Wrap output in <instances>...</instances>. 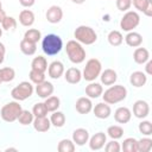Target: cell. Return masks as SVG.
<instances>
[{
	"instance_id": "1",
	"label": "cell",
	"mask_w": 152,
	"mask_h": 152,
	"mask_svg": "<svg viewBox=\"0 0 152 152\" xmlns=\"http://www.w3.org/2000/svg\"><path fill=\"white\" fill-rule=\"evenodd\" d=\"M101 96L103 99V102L108 104H115L127 97V89L122 84H112L107 90H104V93H102Z\"/></svg>"
},
{
	"instance_id": "2",
	"label": "cell",
	"mask_w": 152,
	"mask_h": 152,
	"mask_svg": "<svg viewBox=\"0 0 152 152\" xmlns=\"http://www.w3.org/2000/svg\"><path fill=\"white\" fill-rule=\"evenodd\" d=\"M62 48H63V42L58 34L49 33L42 39V50L48 56H55L59 53Z\"/></svg>"
},
{
	"instance_id": "3",
	"label": "cell",
	"mask_w": 152,
	"mask_h": 152,
	"mask_svg": "<svg viewBox=\"0 0 152 152\" xmlns=\"http://www.w3.org/2000/svg\"><path fill=\"white\" fill-rule=\"evenodd\" d=\"M65 52L68 55V58L71 63L74 64H81L84 62L86 59V50L82 46L81 43H78L75 39H71L69 42H66L65 45Z\"/></svg>"
},
{
	"instance_id": "4",
	"label": "cell",
	"mask_w": 152,
	"mask_h": 152,
	"mask_svg": "<svg viewBox=\"0 0 152 152\" xmlns=\"http://www.w3.org/2000/svg\"><path fill=\"white\" fill-rule=\"evenodd\" d=\"M74 37L75 40L84 45H91L97 40V34L95 30L86 25H80L78 27H76L74 31Z\"/></svg>"
},
{
	"instance_id": "5",
	"label": "cell",
	"mask_w": 152,
	"mask_h": 152,
	"mask_svg": "<svg viewBox=\"0 0 152 152\" xmlns=\"http://www.w3.org/2000/svg\"><path fill=\"white\" fill-rule=\"evenodd\" d=\"M21 104L19 103V101H11V102H7L6 104H4L0 109V116L4 121L6 122H14L20 112H21Z\"/></svg>"
},
{
	"instance_id": "6",
	"label": "cell",
	"mask_w": 152,
	"mask_h": 152,
	"mask_svg": "<svg viewBox=\"0 0 152 152\" xmlns=\"http://www.w3.org/2000/svg\"><path fill=\"white\" fill-rule=\"evenodd\" d=\"M101 71H102V64L100 59L90 58L87 61L86 66L82 71V78H84L88 82H93L100 76Z\"/></svg>"
},
{
	"instance_id": "7",
	"label": "cell",
	"mask_w": 152,
	"mask_h": 152,
	"mask_svg": "<svg viewBox=\"0 0 152 152\" xmlns=\"http://www.w3.org/2000/svg\"><path fill=\"white\" fill-rule=\"evenodd\" d=\"M33 91H34V88L32 83L28 81H23L11 90V96L15 101H24L28 99L33 94Z\"/></svg>"
},
{
	"instance_id": "8",
	"label": "cell",
	"mask_w": 152,
	"mask_h": 152,
	"mask_svg": "<svg viewBox=\"0 0 152 152\" xmlns=\"http://www.w3.org/2000/svg\"><path fill=\"white\" fill-rule=\"evenodd\" d=\"M140 23V15L135 11H126L124 17L120 20V27L122 31L129 32L133 31Z\"/></svg>"
},
{
	"instance_id": "9",
	"label": "cell",
	"mask_w": 152,
	"mask_h": 152,
	"mask_svg": "<svg viewBox=\"0 0 152 152\" xmlns=\"http://www.w3.org/2000/svg\"><path fill=\"white\" fill-rule=\"evenodd\" d=\"M150 114V104L144 100H138L133 103V115L138 119H145Z\"/></svg>"
},
{
	"instance_id": "10",
	"label": "cell",
	"mask_w": 152,
	"mask_h": 152,
	"mask_svg": "<svg viewBox=\"0 0 152 152\" xmlns=\"http://www.w3.org/2000/svg\"><path fill=\"white\" fill-rule=\"evenodd\" d=\"M107 142V135L103 132H97L95 133L93 137H89L88 144H89V148L93 151H99L101 150L104 144Z\"/></svg>"
},
{
	"instance_id": "11",
	"label": "cell",
	"mask_w": 152,
	"mask_h": 152,
	"mask_svg": "<svg viewBox=\"0 0 152 152\" xmlns=\"http://www.w3.org/2000/svg\"><path fill=\"white\" fill-rule=\"evenodd\" d=\"M45 17H46V20L50 24H57L63 18V10L57 5H52L48 8V11L45 13Z\"/></svg>"
},
{
	"instance_id": "12",
	"label": "cell",
	"mask_w": 152,
	"mask_h": 152,
	"mask_svg": "<svg viewBox=\"0 0 152 152\" xmlns=\"http://www.w3.org/2000/svg\"><path fill=\"white\" fill-rule=\"evenodd\" d=\"M34 90H36V93H37V95H38L39 97L46 99V97H49L50 95L53 94L55 88H53V84H52L51 82H49V81H43L42 83L36 84V89H34Z\"/></svg>"
},
{
	"instance_id": "13",
	"label": "cell",
	"mask_w": 152,
	"mask_h": 152,
	"mask_svg": "<svg viewBox=\"0 0 152 152\" xmlns=\"http://www.w3.org/2000/svg\"><path fill=\"white\" fill-rule=\"evenodd\" d=\"M75 108L80 114H88L93 109V102L88 96H82L76 100Z\"/></svg>"
},
{
	"instance_id": "14",
	"label": "cell",
	"mask_w": 152,
	"mask_h": 152,
	"mask_svg": "<svg viewBox=\"0 0 152 152\" xmlns=\"http://www.w3.org/2000/svg\"><path fill=\"white\" fill-rule=\"evenodd\" d=\"M64 71H65L64 70V65H63V63L61 61H53L48 66V74L53 80H58L61 76H63Z\"/></svg>"
},
{
	"instance_id": "15",
	"label": "cell",
	"mask_w": 152,
	"mask_h": 152,
	"mask_svg": "<svg viewBox=\"0 0 152 152\" xmlns=\"http://www.w3.org/2000/svg\"><path fill=\"white\" fill-rule=\"evenodd\" d=\"M94 112V115L97 118V119H108L112 114V109H110V106L106 102H100L97 104H95V107L91 109Z\"/></svg>"
},
{
	"instance_id": "16",
	"label": "cell",
	"mask_w": 152,
	"mask_h": 152,
	"mask_svg": "<svg viewBox=\"0 0 152 152\" xmlns=\"http://www.w3.org/2000/svg\"><path fill=\"white\" fill-rule=\"evenodd\" d=\"M64 78L70 84H77L82 80V71L78 68L71 66L66 69V71H64Z\"/></svg>"
},
{
	"instance_id": "17",
	"label": "cell",
	"mask_w": 152,
	"mask_h": 152,
	"mask_svg": "<svg viewBox=\"0 0 152 152\" xmlns=\"http://www.w3.org/2000/svg\"><path fill=\"white\" fill-rule=\"evenodd\" d=\"M89 140V132L86 128H76L72 132V141L77 146H83Z\"/></svg>"
},
{
	"instance_id": "18",
	"label": "cell",
	"mask_w": 152,
	"mask_h": 152,
	"mask_svg": "<svg viewBox=\"0 0 152 152\" xmlns=\"http://www.w3.org/2000/svg\"><path fill=\"white\" fill-rule=\"evenodd\" d=\"M132 118V112L127 107H119L114 112V119L118 124H127Z\"/></svg>"
},
{
	"instance_id": "19",
	"label": "cell",
	"mask_w": 152,
	"mask_h": 152,
	"mask_svg": "<svg viewBox=\"0 0 152 152\" xmlns=\"http://www.w3.org/2000/svg\"><path fill=\"white\" fill-rule=\"evenodd\" d=\"M33 128L39 132V133H44V132H48L51 127V122H50V119H48V116H38V118H34L33 119Z\"/></svg>"
},
{
	"instance_id": "20",
	"label": "cell",
	"mask_w": 152,
	"mask_h": 152,
	"mask_svg": "<svg viewBox=\"0 0 152 152\" xmlns=\"http://www.w3.org/2000/svg\"><path fill=\"white\" fill-rule=\"evenodd\" d=\"M99 77L101 78V83L102 84H104V86H112V84H114L116 82L118 74L113 69H104L103 71H101V74H100Z\"/></svg>"
},
{
	"instance_id": "21",
	"label": "cell",
	"mask_w": 152,
	"mask_h": 152,
	"mask_svg": "<svg viewBox=\"0 0 152 152\" xmlns=\"http://www.w3.org/2000/svg\"><path fill=\"white\" fill-rule=\"evenodd\" d=\"M146 82H147V75L142 71H133L129 76V83L135 88L144 87Z\"/></svg>"
},
{
	"instance_id": "22",
	"label": "cell",
	"mask_w": 152,
	"mask_h": 152,
	"mask_svg": "<svg viewBox=\"0 0 152 152\" xmlns=\"http://www.w3.org/2000/svg\"><path fill=\"white\" fill-rule=\"evenodd\" d=\"M103 93V88L100 83H96V82H89L88 86H86V95L89 97V99H97L102 95Z\"/></svg>"
},
{
	"instance_id": "23",
	"label": "cell",
	"mask_w": 152,
	"mask_h": 152,
	"mask_svg": "<svg viewBox=\"0 0 152 152\" xmlns=\"http://www.w3.org/2000/svg\"><path fill=\"white\" fill-rule=\"evenodd\" d=\"M132 4L135 10L142 12L145 15H152V0H132Z\"/></svg>"
},
{
	"instance_id": "24",
	"label": "cell",
	"mask_w": 152,
	"mask_h": 152,
	"mask_svg": "<svg viewBox=\"0 0 152 152\" xmlns=\"http://www.w3.org/2000/svg\"><path fill=\"white\" fill-rule=\"evenodd\" d=\"M150 59V52L146 48H137L133 52V61L137 64H145Z\"/></svg>"
},
{
	"instance_id": "25",
	"label": "cell",
	"mask_w": 152,
	"mask_h": 152,
	"mask_svg": "<svg viewBox=\"0 0 152 152\" xmlns=\"http://www.w3.org/2000/svg\"><path fill=\"white\" fill-rule=\"evenodd\" d=\"M125 42L131 48H138V46H140L142 44V36L140 33H138V32L129 31L125 37Z\"/></svg>"
},
{
	"instance_id": "26",
	"label": "cell",
	"mask_w": 152,
	"mask_h": 152,
	"mask_svg": "<svg viewBox=\"0 0 152 152\" xmlns=\"http://www.w3.org/2000/svg\"><path fill=\"white\" fill-rule=\"evenodd\" d=\"M34 13L31 10H23L19 13V23L25 26V27H30L33 25L34 23Z\"/></svg>"
},
{
	"instance_id": "27",
	"label": "cell",
	"mask_w": 152,
	"mask_h": 152,
	"mask_svg": "<svg viewBox=\"0 0 152 152\" xmlns=\"http://www.w3.org/2000/svg\"><path fill=\"white\" fill-rule=\"evenodd\" d=\"M31 69L40 71V72H45L48 70V61L44 56H37L32 59L31 62Z\"/></svg>"
},
{
	"instance_id": "28",
	"label": "cell",
	"mask_w": 152,
	"mask_h": 152,
	"mask_svg": "<svg viewBox=\"0 0 152 152\" xmlns=\"http://www.w3.org/2000/svg\"><path fill=\"white\" fill-rule=\"evenodd\" d=\"M50 122H51V126L53 127H57V128H61L65 125V115L63 112H59V110H55L52 112L51 116H50Z\"/></svg>"
},
{
	"instance_id": "29",
	"label": "cell",
	"mask_w": 152,
	"mask_h": 152,
	"mask_svg": "<svg viewBox=\"0 0 152 152\" xmlns=\"http://www.w3.org/2000/svg\"><path fill=\"white\" fill-rule=\"evenodd\" d=\"M19 48H20V51L26 56H32L37 51V44L31 43V42H28L24 38L21 39V42L19 44Z\"/></svg>"
},
{
	"instance_id": "30",
	"label": "cell",
	"mask_w": 152,
	"mask_h": 152,
	"mask_svg": "<svg viewBox=\"0 0 152 152\" xmlns=\"http://www.w3.org/2000/svg\"><path fill=\"white\" fill-rule=\"evenodd\" d=\"M107 40H108V43H109L112 46H119V45H121L122 42H124V36H122V33H121L120 31L113 30V31H110V32L108 33Z\"/></svg>"
},
{
	"instance_id": "31",
	"label": "cell",
	"mask_w": 152,
	"mask_h": 152,
	"mask_svg": "<svg viewBox=\"0 0 152 152\" xmlns=\"http://www.w3.org/2000/svg\"><path fill=\"white\" fill-rule=\"evenodd\" d=\"M44 104H45L48 112H51V113H52V112H55V110H57V109L59 108V106H61V100H59L58 96L50 95L49 97L45 99Z\"/></svg>"
},
{
	"instance_id": "32",
	"label": "cell",
	"mask_w": 152,
	"mask_h": 152,
	"mask_svg": "<svg viewBox=\"0 0 152 152\" xmlns=\"http://www.w3.org/2000/svg\"><path fill=\"white\" fill-rule=\"evenodd\" d=\"M33 119H34V116H33L32 112L26 110V109H21V112H20V114H19L17 120L19 121L20 125L27 126V125H31L33 122Z\"/></svg>"
},
{
	"instance_id": "33",
	"label": "cell",
	"mask_w": 152,
	"mask_h": 152,
	"mask_svg": "<svg viewBox=\"0 0 152 152\" xmlns=\"http://www.w3.org/2000/svg\"><path fill=\"white\" fill-rule=\"evenodd\" d=\"M15 77V71L13 68L10 66H5V68H0V80L1 82H11L13 81Z\"/></svg>"
},
{
	"instance_id": "34",
	"label": "cell",
	"mask_w": 152,
	"mask_h": 152,
	"mask_svg": "<svg viewBox=\"0 0 152 152\" xmlns=\"http://www.w3.org/2000/svg\"><path fill=\"white\" fill-rule=\"evenodd\" d=\"M40 38H42V33L37 28H28L24 33V39H26L31 43H34V44H37L40 40Z\"/></svg>"
},
{
	"instance_id": "35",
	"label": "cell",
	"mask_w": 152,
	"mask_h": 152,
	"mask_svg": "<svg viewBox=\"0 0 152 152\" xmlns=\"http://www.w3.org/2000/svg\"><path fill=\"white\" fill-rule=\"evenodd\" d=\"M107 135L109 138H112V139L118 140V139L122 138V135H124V128L121 126H119V125H112V126H109L107 128Z\"/></svg>"
},
{
	"instance_id": "36",
	"label": "cell",
	"mask_w": 152,
	"mask_h": 152,
	"mask_svg": "<svg viewBox=\"0 0 152 152\" xmlns=\"http://www.w3.org/2000/svg\"><path fill=\"white\" fill-rule=\"evenodd\" d=\"M75 148H76V146H75L74 141L70 139H62L57 145V150L59 152H74Z\"/></svg>"
},
{
	"instance_id": "37",
	"label": "cell",
	"mask_w": 152,
	"mask_h": 152,
	"mask_svg": "<svg viewBox=\"0 0 152 152\" xmlns=\"http://www.w3.org/2000/svg\"><path fill=\"white\" fill-rule=\"evenodd\" d=\"M152 148V139L150 138H141L137 140V152H148Z\"/></svg>"
},
{
	"instance_id": "38",
	"label": "cell",
	"mask_w": 152,
	"mask_h": 152,
	"mask_svg": "<svg viewBox=\"0 0 152 152\" xmlns=\"http://www.w3.org/2000/svg\"><path fill=\"white\" fill-rule=\"evenodd\" d=\"M121 150L125 152H137V139L126 138L121 145Z\"/></svg>"
},
{
	"instance_id": "39",
	"label": "cell",
	"mask_w": 152,
	"mask_h": 152,
	"mask_svg": "<svg viewBox=\"0 0 152 152\" xmlns=\"http://www.w3.org/2000/svg\"><path fill=\"white\" fill-rule=\"evenodd\" d=\"M28 78L34 84L42 83L43 81H45V72H40V71H37V70L31 69L30 72H28Z\"/></svg>"
},
{
	"instance_id": "40",
	"label": "cell",
	"mask_w": 152,
	"mask_h": 152,
	"mask_svg": "<svg viewBox=\"0 0 152 152\" xmlns=\"http://www.w3.org/2000/svg\"><path fill=\"white\" fill-rule=\"evenodd\" d=\"M48 109L44 104V102H38L33 106L32 108V114L34 118H38V116H46L48 115Z\"/></svg>"
},
{
	"instance_id": "41",
	"label": "cell",
	"mask_w": 152,
	"mask_h": 152,
	"mask_svg": "<svg viewBox=\"0 0 152 152\" xmlns=\"http://www.w3.org/2000/svg\"><path fill=\"white\" fill-rule=\"evenodd\" d=\"M1 27L2 30H6V31H14L17 28V20L13 17L6 15V18L1 23Z\"/></svg>"
},
{
	"instance_id": "42",
	"label": "cell",
	"mask_w": 152,
	"mask_h": 152,
	"mask_svg": "<svg viewBox=\"0 0 152 152\" xmlns=\"http://www.w3.org/2000/svg\"><path fill=\"white\" fill-rule=\"evenodd\" d=\"M138 129L141 134L146 135V137H150L152 134V124L151 121L148 120H142L141 122H139V126H138Z\"/></svg>"
},
{
	"instance_id": "43",
	"label": "cell",
	"mask_w": 152,
	"mask_h": 152,
	"mask_svg": "<svg viewBox=\"0 0 152 152\" xmlns=\"http://www.w3.org/2000/svg\"><path fill=\"white\" fill-rule=\"evenodd\" d=\"M103 147H104V150H106L107 152H119V151L121 150L120 144H119L115 139H112L109 142H106Z\"/></svg>"
},
{
	"instance_id": "44",
	"label": "cell",
	"mask_w": 152,
	"mask_h": 152,
	"mask_svg": "<svg viewBox=\"0 0 152 152\" xmlns=\"http://www.w3.org/2000/svg\"><path fill=\"white\" fill-rule=\"evenodd\" d=\"M132 0H116V8L121 12H126L131 8Z\"/></svg>"
},
{
	"instance_id": "45",
	"label": "cell",
	"mask_w": 152,
	"mask_h": 152,
	"mask_svg": "<svg viewBox=\"0 0 152 152\" xmlns=\"http://www.w3.org/2000/svg\"><path fill=\"white\" fill-rule=\"evenodd\" d=\"M34 2H36V0H19V4H20L23 7H26V8L32 7V6L34 5Z\"/></svg>"
},
{
	"instance_id": "46",
	"label": "cell",
	"mask_w": 152,
	"mask_h": 152,
	"mask_svg": "<svg viewBox=\"0 0 152 152\" xmlns=\"http://www.w3.org/2000/svg\"><path fill=\"white\" fill-rule=\"evenodd\" d=\"M5 53H6V48H5V45L0 42V64L4 62V59H5Z\"/></svg>"
},
{
	"instance_id": "47",
	"label": "cell",
	"mask_w": 152,
	"mask_h": 152,
	"mask_svg": "<svg viewBox=\"0 0 152 152\" xmlns=\"http://www.w3.org/2000/svg\"><path fill=\"white\" fill-rule=\"evenodd\" d=\"M145 74L146 75H152V61L151 59H148L147 62H146V66H145Z\"/></svg>"
},
{
	"instance_id": "48",
	"label": "cell",
	"mask_w": 152,
	"mask_h": 152,
	"mask_svg": "<svg viewBox=\"0 0 152 152\" xmlns=\"http://www.w3.org/2000/svg\"><path fill=\"white\" fill-rule=\"evenodd\" d=\"M5 18H6V12L1 8V10H0V24L2 23V20H4Z\"/></svg>"
},
{
	"instance_id": "49",
	"label": "cell",
	"mask_w": 152,
	"mask_h": 152,
	"mask_svg": "<svg viewBox=\"0 0 152 152\" xmlns=\"http://www.w3.org/2000/svg\"><path fill=\"white\" fill-rule=\"evenodd\" d=\"M74 4H77V5H82V4H84L86 2V0H71Z\"/></svg>"
},
{
	"instance_id": "50",
	"label": "cell",
	"mask_w": 152,
	"mask_h": 152,
	"mask_svg": "<svg viewBox=\"0 0 152 152\" xmlns=\"http://www.w3.org/2000/svg\"><path fill=\"white\" fill-rule=\"evenodd\" d=\"M5 151H6V152H10V151H17V148H14V147H8V148H6Z\"/></svg>"
},
{
	"instance_id": "51",
	"label": "cell",
	"mask_w": 152,
	"mask_h": 152,
	"mask_svg": "<svg viewBox=\"0 0 152 152\" xmlns=\"http://www.w3.org/2000/svg\"><path fill=\"white\" fill-rule=\"evenodd\" d=\"M1 36H2V27H0V38H1Z\"/></svg>"
},
{
	"instance_id": "52",
	"label": "cell",
	"mask_w": 152,
	"mask_h": 152,
	"mask_svg": "<svg viewBox=\"0 0 152 152\" xmlns=\"http://www.w3.org/2000/svg\"><path fill=\"white\" fill-rule=\"evenodd\" d=\"M2 8V4H1V1H0V10Z\"/></svg>"
},
{
	"instance_id": "53",
	"label": "cell",
	"mask_w": 152,
	"mask_h": 152,
	"mask_svg": "<svg viewBox=\"0 0 152 152\" xmlns=\"http://www.w3.org/2000/svg\"><path fill=\"white\" fill-rule=\"evenodd\" d=\"M1 83H2V82H1V80H0V84H1Z\"/></svg>"
}]
</instances>
